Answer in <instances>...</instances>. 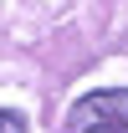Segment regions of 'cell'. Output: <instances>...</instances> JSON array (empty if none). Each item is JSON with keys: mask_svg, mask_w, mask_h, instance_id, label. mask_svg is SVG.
Segmentation results:
<instances>
[{"mask_svg": "<svg viewBox=\"0 0 128 133\" xmlns=\"http://www.w3.org/2000/svg\"><path fill=\"white\" fill-rule=\"evenodd\" d=\"M0 133H31V128H26V118H21V113L0 108Z\"/></svg>", "mask_w": 128, "mask_h": 133, "instance_id": "obj_2", "label": "cell"}, {"mask_svg": "<svg viewBox=\"0 0 128 133\" xmlns=\"http://www.w3.org/2000/svg\"><path fill=\"white\" fill-rule=\"evenodd\" d=\"M67 133H128V87H103L72 102Z\"/></svg>", "mask_w": 128, "mask_h": 133, "instance_id": "obj_1", "label": "cell"}]
</instances>
